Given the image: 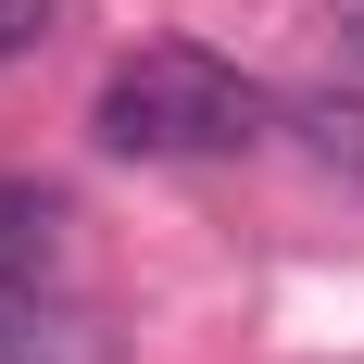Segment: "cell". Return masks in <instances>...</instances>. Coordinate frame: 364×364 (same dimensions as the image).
Listing matches in <instances>:
<instances>
[{
  "label": "cell",
  "instance_id": "cell-5",
  "mask_svg": "<svg viewBox=\"0 0 364 364\" xmlns=\"http://www.w3.org/2000/svg\"><path fill=\"white\" fill-rule=\"evenodd\" d=\"M50 26H63V0H0V63H26Z\"/></svg>",
  "mask_w": 364,
  "mask_h": 364
},
{
  "label": "cell",
  "instance_id": "cell-2",
  "mask_svg": "<svg viewBox=\"0 0 364 364\" xmlns=\"http://www.w3.org/2000/svg\"><path fill=\"white\" fill-rule=\"evenodd\" d=\"M0 364H113V327L63 289H0Z\"/></svg>",
  "mask_w": 364,
  "mask_h": 364
},
{
  "label": "cell",
  "instance_id": "cell-1",
  "mask_svg": "<svg viewBox=\"0 0 364 364\" xmlns=\"http://www.w3.org/2000/svg\"><path fill=\"white\" fill-rule=\"evenodd\" d=\"M88 126L126 164H226V151H252L277 126V101L239 63H214V50H139V63L101 75V113Z\"/></svg>",
  "mask_w": 364,
  "mask_h": 364
},
{
  "label": "cell",
  "instance_id": "cell-4",
  "mask_svg": "<svg viewBox=\"0 0 364 364\" xmlns=\"http://www.w3.org/2000/svg\"><path fill=\"white\" fill-rule=\"evenodd\" d=\"M289 139L314 151L327 176H352V188H364V101H352V88H314V101H289Z\"/></svg>",
  "mask_w": 364,
  "mask_h": 364
},
{
  "label": "cell",
  "instance_id": "cell-3",
  "mask_svg": "<svg viewBox=\"0 0 364 364\" xmlns=\"http://www.w3.org/2000/svg\"><path fill=\"white\" fill-rule=\"evenodd\" d=\"M50 264H63V188L0 176V289H50Z\"/></svg>",
  "mask_w": 364,
  "mask_h": 364
}]
</instances>
